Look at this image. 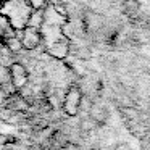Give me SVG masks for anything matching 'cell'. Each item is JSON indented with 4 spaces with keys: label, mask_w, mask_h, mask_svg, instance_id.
<instances>
[{
    "label": "cell",
    "mask_w": 150,
    "mask_h": 150,
    "mask_svg": "<svg viewBox=\"0 0 150 150\" xmlns=\"http://www.w3.org/2000/svg\"><path fill=\"white\" fill-rule=\"evenodd\" d=\"M0 15L7 18L13 33H21L29 26L34 10L26 0H5L0 4Z\"/></svg>",
    "instance_id": "obj_1"
},
{
    "label": "cell",
    "mask_w": 150,
    "mask_h": 150,
    "mask_svg": "<svg viewBox=\"0 0 150 150\" xmlns=\"http://www.w3.org/2000/svg\"><path fill=\"white\" fill-rule=\"evenodd\" d=\"M8 81L13 86L15 92H21L29 84V71L20 62H15L8 66Z\"/></svg>",
    "instance_id": "obj_2"
},
{
    "label": "cell",
    "mask_w": 150,
    "mask_h": 150,
    "mask_svg": "<svg viewBox=\"0 0 150 150\" xmlns=\"http://www.w3.org/2000/svg\"><path fill=\"white\" fill-rule=\"evenodd\" d=\"M81 102H82V92L79 91V87L76 86H69L65 92V97H63V111H65L68 116H76L79 113V108H81Z\"/></svg>",
    "instance_id": "obj_3"
},
{
    "label": "cell",
    "mask_w": 150,
    "mask_h": 150,
    "mask_svg": "<svg viewBox=\"0 0 150 150\" xmlns=\"http://www.w3.org/2000/svg\"><path fill=\"white\" fill-rule=\"evenodd\" d=\"M20 40H21V47L24 50H36L42 44V36H40L39 28L28 26L26 29L21 31Z\"/></svg>",
    "instance_id": "obj_4"
},
{
    "label": "cell",
    "mask_w": 150,
    "mask_h": 150,
    "mask_svg": "<svg viewBox=\"0 0 150 150\" xmlns=\"http://www.w3.org/2000/svg\"><path fill=\"white\" fill-rule=\"evenodd\" d=\"M4 45L7 47L11 53H16V52H20V50L23 49V47H21V40H20V37H18L16 34H11V36H8L7 39H4Z\"/></svg>",
    "instance_id": "obj_5"
},
{
    "label": "cell",
    "mask_w": 150,
    "mask_h": 150,
    "mask_svg": "<svg viewBox=\"0 0 150 150\" xmlns=\"http://www.w3.org/2000/svg\"><path fill=\"white\" fill-rule=\"evenodd\" d=\"M11 34H15V33L11 31L7 18H5L4 15H0V39L4 40V39H7L8 36H11Z\"/></svg>",
    "instance_id": "obj_6"
},
{
    "label": "cell",
    "mask_w": 150,
    "mask_h": 150,
    "mask_svg": "<svg viewBox=\"0 0 150 150\" xmlns=\"http://www.w3.org/2000/svg\"><path fill=\"white\" fill-rule=\"evenodd\" d=\"M15 142V139L11 136H8V134H2L0 132V150H5L8 145H11V144Z\"/></svg>",
    "instance_id": "obj_7"
},
{
    "label": "cell",
    "mask_w": 150,
    "mask_h": 150,
    "mask_svg": "<svg viewBox=\"0 0 150 150\" xmlns=\"http://www.w3.org/2000/svg\"><path fill=\"white\" fill-rule=\"evenodd\" d=\"M26 2L31 5V7H33L34 11H40L44 7H45V2H47V0H26Z\"/></svg>",
    "instance_id": "obj_8"
},
{
    "label": "cell",
    "mask_w": 150,
    "mask_h": 150,
    "mask_svg": "<svg viewBox=\"0 0 150 150\" xmlns=\"http://www.w3.org/2000/svg\"><path fill=\"white\" fill-rule=\"evenodd\" d=\"M132 2L137 4V5H140V7H145V8L150 10V0H132Z\"/></svg>",
    "instance_id": "obj_9"
},
{
    "label": "cell",
    "mask_w": 150,
    "mask_h": 150,
    "mask_svg": "<svg viewBox=\"0 0 150 150\" xmlns=\"http://www.w3.org/2000/svg\"><path fill=\"white\" fill-rule=\"evenodd\" d=\"M2 2H5V0H0V4H2Z\"/></svg>",
    "instance_id": "obj_10"
},
{
    "label": "cell",
    "mask_w": 150,
    "mask_h": 150,
    "mask_svg": "<svg viewBox=\"0 0 150 150\" xmlns=\"http://www.w3.org/2000/svg\"><path fill=\"white\" fill-rule=\"evenodd\" d=\"M0 89H2V86H0Z\"/></svg>",
    "instance_id": "obj_11"
}]
</instances>
